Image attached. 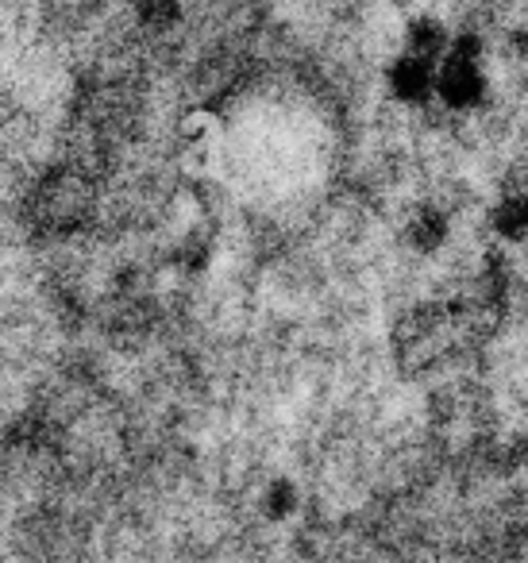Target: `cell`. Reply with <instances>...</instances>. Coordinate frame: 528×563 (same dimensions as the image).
Wrapping results in <instances>:
<instances>
[{
    "label": "cell",
    "mask_w": 528,
    "mask_h": 563,
    "mask_svg": "<svg viewBox=\"0 0 528 563\" xmlns=\"http://www.w3.org/2000/svg\"><path fill=\"white\" fill-rule=\"evenodd\" d=\"M490 97V78L479 58L443 55L436 66V101L451 112H474Z\"/></svg>",
    "instance_id": "1"
},
{
    "label": "cell",
    "mask_w": 528,
    "mask_h": 563,
    "mask_svg": "<svg viewBox=\"0 0 528 563\" xmlns=\"http://www.w3.org/2000/svg\"><path fill=\"white\" fill-rule=\"evenodd\" d=\"M436 66L432 58H420V55H397L389 58L386 66V89L397 104H409V109H420L436 97Z\"/></svg>",
    "instance_id": "2"
},
{
    "label": "cell",
    "mask_w": 528,
    "mask_h": 563,
    "mask_svg": "<svg viewBox=\"0 0 528 563\" xmlns=\"http://www.w3.org/2000/svg\"><path fill=\"white\" fill-rule=\"evenodd\" d=\"M490 228H494V235L505 243L528 240V194L525 189H505V194L490 205Z\"/></svg>",
    "instance_id": "3"
},
{
    "label": "cell",
    "mask_w": 528,
    "mask_h": 563,
    "mask_svg": "<svg viewBox=\"0 0 528 563\" xmlns=\"http://www.w3.org/2000/svg\"><path fill=\"white\" fill-rule=\"evenodd\" d=\"M448 47H451L448 24H443L440 16H432V12H420V16H413L409 24H405V51H409V55L440 63V58L448 55Z\"/></svg>",
    "instance_id": "4"
},
{
    "label": "cell",
    "mask_w": 528,
    "mask_h": 563,
    "mask_svg": "<svg viewBox=\"0 0 528 563\" xmlns=\"http://www.w3.org/2000/svg\"><path fill=\"white\" fill-rule=\"evenodd\" d=\"M297 509H301V486H297L289 475L266 478L263 490H258V514H263L271 525H286L297 517Z\"/></svg>",
    "instance_id": "5"
},
{
    "label": "cell",
    "mask_w": 528,
    "mask_h": 563,
    "mask_svg": "<svg viewBox=\"0 0 528 563\" xmlns=\"http://www.w3.org/2000/svg\"><path fill=\"white\" fill-rule=\"evenodd\" d=\"M451 235V220L443 209H436V205H425V209L413 212L409 228H405V240L413 243V251H420V255H432V251H440L443 243H448Z\"/></svg>",
    "instance_id": "6"
},
{
    "label": "cell",
    "mask_w": 528,
    "mask_h": 563,
    "mask_svg": "<svg viewBox=\"0 0 528 563\" xmlns=\"http://www.w3.org/2000/svg\"><path fill=\"white\" fill-rule=\"evenodd\" d=\"M217 128H220V120L212 117L209 109H189V112H182V120H178V140H182V147L205 151L212 140H217Z\"/></svg>",
    "instance_id": "7"
},
{
    "label": "cell",
    "mask_w": 528,
    "mask_h": 563,
    "mask_svg": "<svg viewBox=\"0 0 528 563\" xmlns=\"http://www.w3.org/2000/svg\"><path fill=\"white\" fill-rule=\"evenodd\" d=\"M140 20L147 27H155V32H166V27H174L182 20V4L178 0H140Z\"/></svg>",
    "instance_id": "8"
},
{
    "label": "cell",
    "mask_w": 528,
    "mask_h": 563,
    "mask_svg": "<svg viewBox=\"0 0 528 563\" xmlns=\"http://www.w3.org/2000/svg\"><path fill=\"white\" fill-rule=\"evenodd\" d=\"M448 55H459V58H479L482 63V40L479 32H471V27H463V32H451V47Z\"/></svg>",
    "instance_id": "9"
},
{
    "label": "cell",
    "mask_w": 528,
    "mask_h": 563,
    "mask_svg": "<svg viewBox=\"0 0 528 563\" xmlns=\"http://www.w3.org/2000/svg\"><path fill=\"white\" fill-rule=\"evenodd\" d=\"M513 51H517V58H520V63H528V24H525V27H517V32H513Z\"/></svg>",
    "instance_id": "10"
},
{
    "label": "cell",
    "mask_w": 528,
    "mask_h": 563,
    "mask_svg": "<svg viewBox=\"0 0 528 563\" xmlns=\"http://www.w3.org/2000/svg\"><path fill=\"white\" fill-rule=\"evenodd\" d=\"M355 4H371V0H355Z\"/></svg>",
    "instance_id": "11"
}]
</instances>
